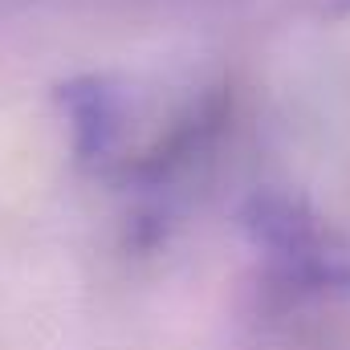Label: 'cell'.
Here are the masks:
<instances>
[]
</instances>
